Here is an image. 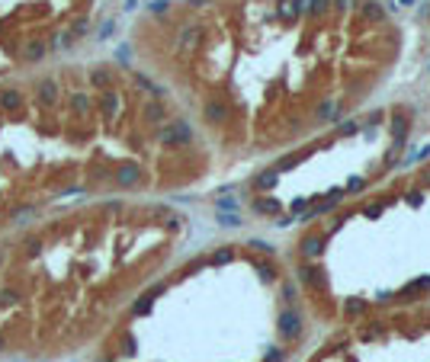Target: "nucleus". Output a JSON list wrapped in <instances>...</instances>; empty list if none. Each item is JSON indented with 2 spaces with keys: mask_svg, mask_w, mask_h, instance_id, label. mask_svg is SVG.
Returning <instances> with one entry per match:
<instances>
[{
  "mask_svg": "<svg viewBox=\"0 0 430 362\" xmlns=\"http://www.w3.org/2000/svg\"><path fill=\"white\" fill-rule=\"evenodd\" d=\"M0 106H7V109H20L23 106V93L20 90H4L0 93Z\"/></svg>",
  "mask_w": 430,
  "mask_h": 362,
  "instance_id": "nucleus-1",
  "label": "nucleus"
},
{
  "mask_svg": "<svg viewBox=\"0 0 430 362\" xmlns=\"http://www.w3.org/2000/svg\"><path fill=\"white\" fill-rule=\"evenodd\" d=\"M39 100H42V103H51V100H55V84H51V81H42V87H39Z\"/></svg>",
  "mask_w": 430,
  "mask_h": 362,
  "instance_id": "nucleus-2",
  "label": "nucleus"
},
{
  "mask_svg": "<svg viewBox=\"0 0 430 362\" xmlns=\"http://www.w3.org/2000/svg\"><path fill=\"white\" fill-rule=\"evenodd\" d=\"M42 51H45V45H42V42H32V45L26 48V58H29V61H39Z\"/></svg>",
  "mask_w": 430,
  "mask_h": 362,
  "instance_id": "nucleus-3",
  "label": "nucleus"
}]
</instances>
